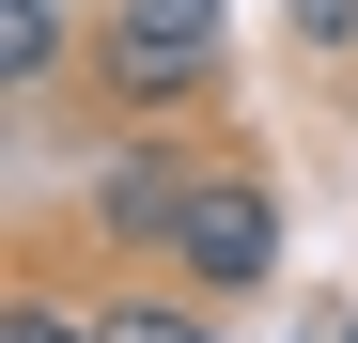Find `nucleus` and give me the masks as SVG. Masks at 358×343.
Returning <instances> with one entry per match:
<instances>
[{"label": "nucleus", "mask_w": 358, "mask_h": 343, "mask_svg": "<svg viewBox=\"0 0 358 343\" xmlns=\"http://www.w3.org/2000/svg\"><path fill=\"white\" fill-rule=\"evenodd\" d=\"M94 78H109L125 125H187L234 78V0H109L94 16Z\"/></svg>", "instance_id": "f257e3e1"}, {"label": "nucleus", "mask_w": 358, "mask_h": 343, "mask_svg": "<svg viewBox=\"0 0 358 343\" xmlns=\"http://www.w3.org/2000/svg\"><path fill=\"white\" fill-rule=\"evenodd\" d=\"M171 281H187V297H265L280 281V188H265V156H203L187 234H171Z\"/></svg>", "instance_id": "f03ea898"}, {"label": "nucleus", "mask_w": 358, "mask_h": 343, "mask_svg": "<svg viewBox=\"0 0 358 343\" xmlns=\"http://www.w3.org/2000/svg\"><path fill=\"white\" fill-rule=\"evenodd\" d=\"M187 188H203V141H187V125H125V141L94 156L78 218H94V250H156V265H171V234H187Z\"/></svg>", "instance_id": "7ed1b4c3"}, {"label": "nucleus", "mask_w": 358, "mask_h": 343, "mask_svg": "<svg viewBox=\"0 0 358 343\" xmlns=\"http://www.w3.org/2000/svg\"><path fill=\"white\" fill-rule=\"evenodd\" d=\"M63 63H78V0H0V78L47 94Z\"/></svg>", "instance_id": "20e7f679"}, {"label": "nucleus", "mask_w": 358, "mask_h": 343, "mask_svg": "<svg viewBox=\"0 0 358 343\" xmlns=\"http://www.w3.org/2000/svg\"><path fill=\"white\" fill-rule=\"evenodd\" d=\"M94 343H218L203 297H94Z\"/></svg>", "instance_id": "39448f33"}, {"label": "nucleus", "mask_w": 358, "mask_h": 343, "mask_svg": "<svg viewBox=\"0 0 358 343\" xmlns=\"http://www.w3.org/2000/svg\"><path fill=\"white\" fill-rule=\"evenodd\" d=\"M280 31L312 47V63H358V0H280Z\"/></svg>", "instance_id": "423d86ee"}, {"label": "nucleus", "mask_w": 358, "mask_h": 343, "mask_svg": "<svg viewBox=\"0 0 358 343\" xmlns=\"http://www.w3.org/2000/svg\"><path fill=\"white\" fill-rule=\"evenodd\" d=\"M0 343H94V312H63V297H47V281H31V297L0 312Z\"/></svg>", "instance_id": "0eeeda50"}]
</instances>
